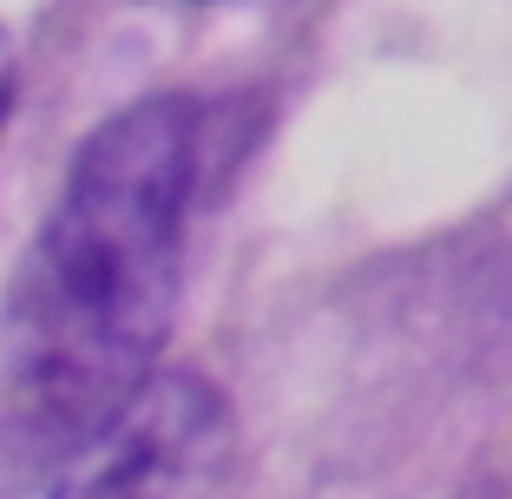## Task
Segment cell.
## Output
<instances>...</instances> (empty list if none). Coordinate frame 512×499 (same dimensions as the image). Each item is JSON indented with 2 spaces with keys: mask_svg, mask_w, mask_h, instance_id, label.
Returning a JSON list of instances; mask_svg holds the SVG:
<instances>
[{
  "mask_svg": "<svg viewBox=\"0 0 512 499\" xmlns=\"http://www.w3.org/2000/svg\"><path fill=\"white\" fill-rule=\"evenodd\" d=\"M224 434V401L204 375H151L119 414L92 427L53 480V499H178L184 473Z\"/></svg>",
  "mask_w": 512,
  "mask_h": 499,
  "instance_id": "7a4b0ae2",
  "label": "cell"
},
{
  "mask_svg": "<svg viewBox=\"0 0 512 499\" xmlns=\"http://www.w3.org/2000/svg\"><path fill=\"white\" fill-rule=\"evenodd\" d=\"M204 165L191 92L92 125L7 296L14 408L66 447L119 414L165 355L184 289V217Z\"/></svg>",
  "mask_w": 512,
  "mask_h": 499,
  "instance_id": "6da1fadb",
  "label": "cell"
},
{
  "mask_svg": "<svg viewBox=\"0 0 512 499\" xmlns=\"http://www.w3.org/2000/svg\"><path fill=\"white\" fill-rule=\"evenodd\" d=\"M7 106H14V40L0 33V132H7Z\"/></svg>",
  "mask_w": 512,
  "mask_h": 499,
  "instance_id": "3957f363",
  "label": "cell"
}]
</instances>
